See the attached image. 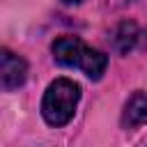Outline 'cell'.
<instances>
[{"instance_id":"cell-4","label":"cell","mask_w":147,"mask_h":147,"mask_svg":"<svg viewBox=\"0 0 147 147\" xmlns=\"http://www.w3.org/2000/svg\"><path fill=\"white\" fill-rule=\"evenodd\" d=\"M140 37H142L140 28H138L133 21H124V23L117 25V30H115V34H113V44H115V48H117L119 53L126 55V53H131V51L138 46Z\"/></svg>"},{"instance_id":"cell-7","label":"cell","mask_w":147,"mask_h":147,"mask_svg":"<svg viewBox=\"0 0 147 147\" xmlns=\"http://www.w3.org/2000/svg\"><path fill=\"white\" fill-rule=\"evenodd\" d=\"M62 2H67V5H80L83 0H62Z\"/></svg>"},{"instance_id":"cell-1","label":"cell","mask_w":147,"mask_h":147,"mask_svg":"<svg viewBox=\"0 0 147 147\" xmlns=\"http://www.w3.org/2000/svg\"><path fill=\"white\" fill-rule=\"evenodd\" d=\"M51 51H53L55 62H60L62 67L80 69L92 80H99L103 76L106 67H108V57L101 51H96V48L87 46L85 41H80L78 37H69V34L57 37L53 41Z\"/></svg>"},{"instance_id":"cell-2","label":"cell","mask_w":147,"mask_h":147,"mask_svg":"<svg viewBox=\"0 0 147 147\" xmlns=\"http://www.w3.org/2000/svg\"><path fill=\"white\" fill-rule=\"evenodd\" d=\"M80 101V87L71 78H55L41 99V117L51 126H64Z\"/></svg>"},{"instance_id":"cell-3","label":"cell","mask_w":147,"mask_h":147,"mask_svg":"<svg viewBox=\"0 0 147 147\" xmlns=\"http://www.w3.org/2000/svg\"><path fill=\"white\" fill-rule=\"evenodd\" d=\"M28 78V64L21 55L9 48H0V90L11 92L18 90Z\"/></svg>"},{"instance_id":"cell-5","label":"cell","mask_w":147,"mask_h":147,"mask_svg":"<svg viewBox=\"0 0 147 147\" xmlns=\"http://www.w3.org/2000/svg\"><path fill=\"white\" fill-rule=\"evenodd\" d=\"M124 124L126 126H140L147 124V92H133L131 99L124 106Z\"/></svg>"},{"instance_id":"cell-6","label":"cell","mask_w":147,"mask_h":147,"mask_svg":"<svg viewBox=\"0 0 147 147\" xmlns=\"http://www.w3.org/2000/svg\"><path fill=\"white\" fill-rule=\"evenodd\" d=\"M131 0H108V5L110 7H124V5H129Z\"/></svg>"}]
</instances>
